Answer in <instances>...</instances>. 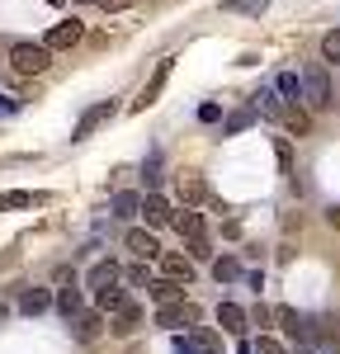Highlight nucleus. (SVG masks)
Instances as JSON below:
<instances>
[{
	"mask_svg": "<svg viewBox=\"0 0 340 354\" xmlns=\"http://www.w3.org/2000/svg\"><path fill=\"white\" fill-rule=\"evenodd\" d=\"M161 270H166V279H180V283L194 279V265H189L185 255H161Z\"/></svg>",
	"mask_w": 340,
	"mask_h": 354,
	"instance_id": "17",
	"label": "nucleus"
},
{
	"mask_svg": "<svg viewBox=\"0 0 340 354\" xmlns=\"http://www.w3.org/2000/svg\"><path fill=\"white\" fill-rule=\"evenodd\" d=\"M5 317H10V307H5V302H0V322H5Z\"/></svg>",
	"mask_w": 340,
	"mask_h": 354,
	"instance_id": "39",
	"label": "nucleus"
},
{
	"mask_svg": "<svg viewBox=\"0 0 340 354\" xmlns=\"http://www.w3.org/2000/svg\"><path fill=\"white\" fill-rule=\"evenodd\" d=\"M57 312H62L66 322H76V317L85 312L81 307V288H62V293H57Z\"/></svg>",
	"mask_w": 340,
	"mask_h": 354,
	"instance_id": "20",
	"label": "nucleus"
},
{
	"mask_svg": "<svg viewBox=\"0 0 340 354\" xmlns=\"http://www.w3.org/2000/svg\"><path fill=\"white\" fill-rule=\"evenodd\" d=\"M198 118H203V123H218V118H223V109H218V104H203V109H198Z\"/></svg>",
	"mask_w": 340,
	"mask_h": 354,
	"instance_id": "36",
	"label": "nucleus"
},
{
	"mask_svg": "<svg viewBox=\"0 0 340 354\" xmlns=\"http://www.w3.org/2000/svg\"><path fill=\"white\" fill-rule=\"evenodd\" d=\"M279 170H283V175H293V147H288L283 137H279Z\"/></svg>",
	"mask_w": 340,
	"mask_h": 354,
	"instance_id": "31",
	"label": "nucleus"
},
{
	"mask_svg": "<svg viewBox=\"0 0 340 354\" xmlns=\"http://www.w3.org/2000/svg\"><path fill=\"white\" fill-rule=\"evenodd\" d=\"M218 326L241 340V335H246V312H241L236 302H218Z\"/></svg>",
	"mask_w": 340,
	"mask_h": 354,
	"instance_id": "10",
	"label": "nucleus"
},
{
	"mask_svg": "<svg viewBox=\"0 0 340 354\" xmlns=\"http://www.w3.org/2000/svg\"><path fill=\"white\" fill-rule=\"evenodd\" d=\"M48 5H66V0H48Z\"/></svg>",
	"mask_w": 340,
	"mask_h": 354,
	"instance_id": "41",
	"label": "nucleus"
},
{
	"mask_svg": "<svg viewBox=\"0 0 340 354\" xmlns=\"http://www.w3.org/2000/svg\"><path fill=\"white\" fill-rule=\"evenodd\" d=\"M274 85H279L283 104H308V100H303V76H298V71H279Z\"/></svg>",
	"mask_w": 340,
	"mask_h": 354,
	"instance_id": "13",
	"label": "nucleus"
},
{
	"mask_svg": "<svg viewBox=\"0 0 340 354\" xmlns=\"http://www.w3.org/2000/svg\"><path fill=\"white\" fill-rule=\"evenodd\" d=\"M142 175H147V185H156L161 180V156H151V161L142 165Z\"/></svg>",
	"mask_w": 340,
	"mask_h": 354,
	"instance_id": "32",
	"label": "nucleus"
},
{
	"mask_svg": "<svg viewBox=\"0 0 340 354\" xmlns=\"http://www.w3.org/2000/svg\"><path fill=\"white\" fill-rule=\"evenodd\" d=\"M113 218H142V198L138 194H113Z\"/></svg>",
	"mask_w": 340,
	"mask_h": 354,
	"instance_id": "23",
	"label": "nucleus"
},
{
	"mask_svg": "<svg viewBox=\"0 0 340 354\" xmlns=\"http://www.w3.org/2000/svg\"><path fill=\"white\" fill-rule=\"evenodd\" d=\"M189 255H194V260H208V255H213V245H208V236H203V241H189Z\"/></svg>",
	"mask_w": 340,
	"mask_h": 354,
	"instance_id": "33",
	"label": "nucleus"
},
{
	"mask_svg": "<svg viewBox=\"0 0 340 354\" xmlns=\"http://www.w3.org/2000/svg\"><path fill=\"white\" fill-rule=\"evenodd\" d=\"M53 307V293L48 288H28L24 298H19V312H28V317H38V312H48Z\"/></svg>",
	"mask_w": 340,
	"mask_h": 354,
	"instance_id": "18",
	"label": "nucleus"
},
{
	"mask_svg": "<svg viewBox=\"0 0 340 354\" xmlns=\"http://www.w3.org/2000/svg\"><path fill=\"white\" fill-rule=\"evenodd\" d=\"M255 354H288V350H283L274 335H260V340H255Z\"/></svg>",
	"mask_w": 340,
	"mask_h": 354,
	"instance_id": "30",
	"label": "nucleus"
},
{
	"mask_svg": "<svg viewBox=\"0 0 340 354\" xmlns=\"http://www.w3.org/2000/svg\"><path fill=\"white\" fill-rule=\"evenodd\" d=\"M10 66H15L19 76H38V71L53 66V48H48V43H15V48H10Z\"/></svg>",
	"mask_w": 340,
	"mask_h": 354,
	"instance_id": "1",
	"label": "nucleus"
},
{
	"mask_svg": "<svg viewBox=\"0 0 340 354\" xmlns=\"http://www.w3.org/2000/svg\"><path fill=\"white\" fill-rule=\"evenodd\" d=\"M236 354H255V340H246V335H241V345H236Z\"/></svg>",
	"mask_w": 340,
	"mask_h": 354,
	"instance_id": "37",
	"label": "nucleus"
},
{
	"mask_svg": "<svg viewBox=\"0 0 340 354\" xmlns=\"http://www.w3.org/2000/svg\"><path fill=\"white\" fill-rule=\"evenodd\" d=\"M326 222H331V227H340V208H331V213H326Z\"/></svg>",
	"mask_w": 340,
	"mask_h": 354,
	"instance_id": "38",
	"label": "nucleus"
},
{
	"mask_svg": "<svg viewBox=\"0 0 340 354\" xmlns=\"http://www.w3.org/2000/svg\"><path fill=\"white\" fill-rule=\"evenodd\" d=\"M213 279L218 283H232V279H246V274H241V265L232 255H223V260H213Z\"/></svg>",
	"mask_w": 340,
	"mask_h": 354,
	"instance_id": "25",
	"label": "nucleus"
},
{
	"mask_svg": "<svg viewBox=\"0 0 340 354\" xmlns=\"http://www.w3.org/2000/svg\"><path fill=\"white\" fill-rule=\"evenodd\" d=\"M142 326V307H133V302H128V307H123V312H118V335H133V330Z\"/></svg>",
	"mask_w": 340,
	"mask_h": 354,
	"instance_id": "26",
	"label": "nucleus"
},
{
	"mask_svg": "<svg viewBox=\"0 0 340 354\" xmlns=\"http://www.w3.org/2000/svg\"><path fill=\"white\" fill-rule=\"evenodd\" d=\"M303 100H308V109H331L336 104V95H331V76H326V66H308L303 71Z\"/></svg>",
	"mask_w": 340,
	"mask_h": 354,
	"instance_id": "2",
	"label": "nucleus"
},
{
	"mask_svg": "<svg viewBox=\"0 0 340 354\" xmlns=\"http://www.w3.org/2000/svg\"><path fill=\"white\" fill-rule=\"evenodd\" d=\"M170 71H175V57H161V62H156V71H151V81L142 85V95L133 100V109H151V104L161 100V90H166Z\"/></svg>",
	"mask_w": 340,
	"mask_h": 354,
	"instance_id": "6",
	"label": "nucleus"
},
{
	"mask_svg": "<svg viewBox=\"0 0 340 354\" xmlns=\"http://www.w3.org/2000/svg\"><path fill=\"white\" fill-rule=\"evenodd\" d=\"M71 326H76V340H95V335H100V326H104V312H81Z\"/></svg>",
	"mask_w": 340,
	"mask_h": 354,
	"instance_id": "19",
	"label": "nucleus"
},
{
	"mask_svg": "<svg viewBox=\"0 0 340 354\" xmlns=\"http://www.w3.org/2000/svg\"><path fill=\"white\" fill-rule=\"evenodd\" d=\"M255 109L265 113V118H288V104H283L279 85H265V90L255 95Z\"/></svg>",
	"mask_w": 340,
	"mask_h": 354,
	"instance_id": "9",
	"label": "nucleus"
},
{
	"mask_svg": "<svg viewBox=\"0 0 340 354\" xmlns=\"http://www.w3.org/2000/svg\"><path fill=\"white\" fill-rule=\"evenodd\" d=\"M147 293H151L156 307H161V302H180V298H185V283H180V279H156Z\"/></svg>",
	"mask_w": 340,
	"mask_h": 354,
	"instance_id": "15",
	"label": "nucleus"
},
{
	"mask_svg": "<svg viewBox=\"0 0 340 354\" xmlns=\"http://www.w3.org/2000/svg\"><path fill=\"white\" fill-rule=\"evenodd\" d=\"M81 5H100V0H81Z\"/></svg>",
	"mask_w": 340,
	"mask_h": 354,
	"instance_id": "42",
	"label": "nucleus"
},
{
	"mask_svg": "<svg viewBox=\"0 0 340 354\" xmlns=\"http://www.w3.org/2000/svg\"><path fill=\"white\" fill-rule=\"evenodd\" d=\"M142 218H147V227H166V222H175V208H170L166 198L151 189L147 198H142Z\"/></svg>",
	"mask_w": 340,
	"mask_h": 354,
	"instance_id": "8",
	"label": "nucleus"
},
{
	"mask_svg": "<svg viewBox=\"0 0 340 354\" xmlns=\"http://www.w3.org/2000/svg\"><path fill=\"white\" fill-rule=\"evenodd\" d=\"M10 113H19V100H10V95H0V118H10Z\"/></svg>",
	"mask_w": 340,
	"mask_h": 354,
	"instance_id": "35",
	"label": "nucleus"
},
{
	"mask_svg": "<svg viewBox=\"0 0 340 354\" xmlns=\"http://www.w3.org/2000/svg\"><path fill=\"white\" fill-rule=\"evenodd\" d=\"M156 326L161 330H170V335H180V330H189V326H198V307L194 302H161L156 307Z\"/></svg>",
	"mask_w": 340,
	"mask_h": 354,
	"instance_id": "3",
	"label": "nucleus"
},
{
	"mask_svg": "<svg viewBox=\"0 0 340 354\" xmlns=\"http://www.w3.org/2000/svg\"><path fill=\"white\" fill-rule=\"evenodd\" d=\"M298 354H317V350H308V345H298Z\"/></svg>",
	"mask_w": 340,
	"mask_h": 354,
	"instance_id": "40",
	"label": "nucleus"
},
{
	"mask_svg": "<svg viewBox=\"0 0 340 354\" xmlns=\"http://www.w3.org/2000/svg\"><path fill=\"white\" fill-rule=\"evenodd\" d=\"M128 5H133V0H100V10H109V15H123Z\"/></svg>",
	"mask_w": 340,
	"mask_h": 354,
	"instance_id": "34",
	"label": "nucleus"
},
{
	"mask_svg": "<svg viewBox=\"0 0 340 354\" xmlns=\"http://www.w3.org/2000/svg\"><path fill=\"white\" fill-rule=\"evenodd\" d=\"M81 38H85V24H81V19H62V24L48 28V38H43V43L57 53V48H76Z\"/></svg>",
	"mask_w": 340,
	"mask_h": 354,
	"instance_id": "7",
	"label": "nucleus"
},
{
	"mask_svg": "<svg viewBox=\"0 0 340 354\" xmlns=\"http://www.w3.org/2000/svg\"><path fill=\"white\" fill-rule=\"evenodd\" d=\"M255 113H260V109H255V104H251V109H236V113H232V118H227V133H246V128H251V123H255Z\"/></svg>",
	"mask_w": 340,
	"mask_h": 354,
	"instance_id": "27",
	"label": "nucleus"
},
{
	"mask_svg": "<svg viewBox=\"0 0 340 354\" xmlns=\"http://www.w3.org/2000/svg\"><path fill=\"white\" fill-rule=\"evenodd\" d=\"M321 62H336L340 66V28H331V33L321 38Z\"/></svg>",
	"mask_w": 340,
	"mask_h": 354,
	"instance_id": "28",
	"label": "nucleus"
},
{
	"mask_svg": "<svg viewBox=\"0 0 340 354\" xmlns=\"http://www.w3.org/2000/svg\"><path fill=\"white\" fill-rule=\"evenodd\" d=\"M128 283H138V288H151L156 279H151V270H147V265H133V270H128Z\"/></svg>",
	"mask_w": 340,
	"mask_h": 354,
	"instance_id": "29",
	"label": "nucleus"
},
{
	"mask_svg": "<svg viewBox=\"0 0 340 354\" xmlns=\"http://www.w3.org/2000/svg\"><path fill=\"white\" fill-rule=\"evenodd\" d=\"M223 10L227 15H255V19H260V15L270 10V0H223Z\"/></svg>",
	"mask_w": 340,
	"mask_h": 354,
	"instance_id": "24",
	"label": "nucleus"
},
{
	"mask_svg": "<svg viewBox=\"0 0 340 354\" xmlns=\"http://www.w3.org/2000/svg\"><path fill=\"white\" fill-rule=\"evenodd\" d=\"M170 350L175 354H218V335L208 326H198V330H180L175 340H170Z\"/></svg>",
	"mask_w": 340,
	"mask_h": 354,
	"instance_id": "5",
	"label": "nucleus"
},
{
	"mask_svg": "<svg viewBox=\"0 0 340 354\" xmlns=\"http://www.w3.org/2000/svg\"><path fill=\"white\" fill-rule=\"evenodd\" d=\"M180 194H185V203H203L208 198V180L203 175H185L180 180Z\"/></svg>",
	"mask_w": 340,
	"mask_h": 354,
	"instance_id": "21",
	"label": "nucleus"
},
{
	"mask_svg": "<svg viewBox=\"0 0 340 354\" xmlns=\"http://www.w3.org/2000/svg\"><path fill=\"white\" fill-rule=\"evenodd\" d=\"M33 203H43L38 194L28 189H0V213H15V208H33Z\"/></svg>",
	"mask_w": 340,
	"mask_h": 354,
	"instance_id": "16",
	"label": "nucleus"
},
{
	"mask_svg": "<svg viewBox=\"0 0 340 354\" xmlns=\"http://www.w3.org/2000/svg\"><path fill=\"white\" fill-rule=\"evenodd\" d=\"M128 250H133L138 260H156V255H161V241H156L151 232H142V227H133V232H128Z\"/></svg>",
	"mask_w": 340,
	"mask_h": 354,
	"instance_id": "11",
	"label": "nucleus"
},
{
	"mask_svg": "<svg viewBox=\"0 0 340 354\" xmlns=\"http://www.w3.org/2000/svg\"><path fill=\"white\" fill-rule=\"evenodd\" d=\"M113 113H118V104H113V100H100V104H90V109L76 118V128H71V142H85V137L95 133V128H104Z\"/></svg>",
	"mask_w": 340,
	"mask_h": 354,
	"instance_id": "4",
	"label": "nucleus"
},
{
	"mask_svg": "<svg viewBox=\"0 0 340 354\" xmlns=\"http://www.w3.org/2000/svg\"><path fill=\"white\" fill-rule=\"evenodd\" d=\"M95 302H100V312H113V317H118V312L128 307V293H123V288H100Z\"/></svg>",
	"mask_w": 340,
	"mask_h": 354,
	"instance_id": "22",
	"label": "nucleus"
},
{
	"mask_svg": "<svg viewBox=\"0 0 340 354\" xmlns=\"http://www.w3.org/2000/svg\"><path fill=\"white\" fill-rule=\"evenodd\" d=\"M118 265H113V260H100V265H95V270H90V279H85V283H90V288H95V293H100V288H113V283H118Z\"/></svg>",
	"mask_w": 340,
	"mask_h": 354,
	"instance_id": "14",
	"label": "nucleus"
},
{
	"mask_svg": "<svg viewBox=\"0 0 340 354\" xmlns=\"http://www.w3.org/2000/svg\"><path fill=\"white\" fill-rule=\"evenodd\" d=\"M175 232H180L185 241H203V236H208V227H203V213H194V208H185V213L175 218Z\"/></svg>",
	"mask_w": 340,
	"mask_h": 354,
	"instance_id": "12",
	"label": "nucleus"
}]
</instances>
